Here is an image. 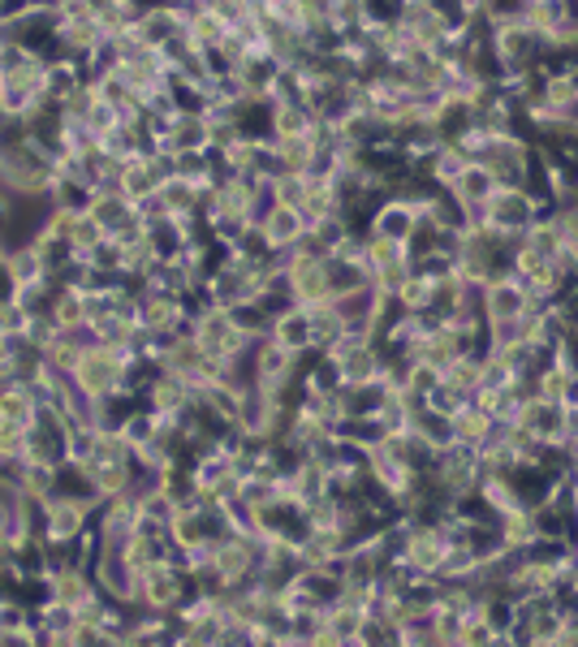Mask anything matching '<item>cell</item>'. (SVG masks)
Instances as JSON below:
<instances>
[{
  "label": "cell",
  "mask_w": 578,
  "mask_h": 647,
  "mask_svg": "<svg viewBox=\"0 0 578 647\" xmlns=\"http://www.w3.org/2000/svg\"><path fill=\"white\" fill-rule=\"evenodd\" d=\"M273 190H277V204L298 208L302 195H307V177H302V173H281V177H273Z\"/></svg>",
  "instance_id": "obj_37"
},
{
  "label": "cell",
  "mask_w": 578,
  "mask_h": 647,
  "mask_svg": "<svg viewBox=\"0 0 578 647\" xmlns=\"http://www.w3.org/2000/svg\"><path fill=\"white\" fill-rule=\"evenodd\" d=\"M367 233L393 238V242H411V233H415V208H411L406 199H397V195H384V199L371 208Z\"/></svg>",
  "instance_id": "obj_7"
},
{
  "label": "cell",
  "mask_w": 578,
  "mask_h": 647,
  "mask_svg": "<svg viewBox=\"0 0 578 647\" xmlns=\"http://www.w3.org/2000/svg\"><path fill=\"white\" fill-rule=\"evenodd\" d=\"M273 342H281L289 355H302V350H315V333H311V307H286L281 315H273V328H268Z\"/></svg>",
  "instance_id": "obj_12"
},
{
  "label": "cell",
  "mask_w": 578,
  "mask_h": 647,
  "mask_svg": "<svg viewBox=\"0 0 578 647\" xmlns=\"http://www.w3.org/2000/svg\"><path fill=\"white\" fill-rule=\"evenodd\" d=\"M91 199H95V190H91L82 177H53V204H57V208L82 216L91 208Z\"/></svg>",
  "instance_id": "obj_29"
},
{
  "label": "cell",
  "mask_w": 578,
  "mask_h": 647,
  "mask_svg": "<svg viewBox=\"0 0 578 647\" xmlns=\"http://www.w3.org/2000/svg\"><path fill=\"white\" fill-rule=\"evenodd\" d=\"M135 26H139V39H143L147 48H160V44L186 35V13L177 4H169V0H160V4L143 9V18Z\"/></svg>",
  "instance_id": "obj_9"
},
{
  "label": "cell",
  "mask_w": 578,
  "mask_h": 647,
  "mask_svg": "<svg viewBox=\"0 0 578 647\" xmlns=\"http://www.w3.org/2000/svg\"><path fill=\"white\" fill-rule=\"evenodd\" d=\"M432 289H436L432 277H424V273H415V268H411V273L402 277L397 293H393V302H397V311L419 315V311H428V307H432Z\"/></svg>",
  "instance_id": "obj_25"
},
{
  "label": "cell",
  "mask_w": 578,
  "mask_h": 647,
  "mask_svg": "<svg viewBox=\"0 0 578 647\" xmlns=\"http://www.w3.org/2000/svg\"><path fill=\"white\" fill-rule=\"evenodd\" d=\"M440 380H449L458 393H466V397H471V393L479 389V355H458V359L440 371Z\"/></svg>",
  "instance_id": "obj_31"
},
{
  "label": "cell",
  "mask_w": 578,
  "mask_h": 647,
  "mask_svg": "<svg viewBox=\"0 0 578 647\" xmlns=\"http://www.w3.org/2000/svg\"><path fill=\"white\" fill-rule=\"evenodd\" d=\"M566 13H570V0H527V9H522V22L540 35V44L544 39H553L562 26H566Z\"/></svg>",
  "instance_id": "obj_20"
},
{
  "label": "cell",
  "mask_w": 578,
  "mask_h": 647,
  "mask_svg": "<svg viewBox=\"0 0 578 647\" xmlns=\"http://www.w3.org/2000/svg\"><path fill=\"white\" fill-rule=\"evenodd\" d=\"M493 428H497V419H493L488 411L471 406V402L453 415V440H458V444H466V449H484V444L493 440Z\"/></svg>",
  "instance_id": "obj_19"
},
{
  "label": "cell",
  "mask_w": 578,
  "mask_h": 647,
  "mask_svg": "<svg viewBox=\"0 0 578 647\" xmlns=\"http://www.w3.org/2000/svg\"><path fill=\"white\" fill-rule=\"evenodd\" d=\"M462 169H466V155H462L453 143H440L432 155L419 164V173L432 182L436 190H453V182L462 177Z\"/></svg>",
  "instance_id": "obj_17"
},
{
  "label": "cell",
  "mask_w": 578,
  "mask_h": 647,
  "mask_svg": "<svg viewBox=\"0 0 578 647\" xmlns=\"http://www.w3.org/2000/svg\"><path fill=\"white\" fill-rule=\"evenodd\" d=\"M26 328H31V311L18 307L13 298H4L0 302V337H26Z\"/></svg>",
  "instance_id": "obj_35"
},
{
  "label": "cell",
  "mask_w": 578,
  "mask_h": 647,
  "mask_svg": "<svg viewBox=\"0 0 578 647\" xmlns=\"http://www.w3.org/2000/svg\"><path fill=\"white\" fill-rule=\"evenodd\" d=\"M190 337L212 355V359L229 362L233 355H242L246 346H251V337L238 328V320H233V307H204L195 320H190Z\"/></svg>",
  "instance_id": "obj_1"
},
{
  "label": "cell",
  "mask_w": 578,
  "mask_h": 647,
  "mask_svg": "<svg viewBox=\"0 0 578 647\" xmlns=\"http://www.w3.org/2000/svg\"><path fill=\"white\" fill-rule=\"evenodd\" d=\"M575 4H578V0H575Z\"/></svg>",
  "instance_id": "obj_41"
},
{
  "label": "cell",
  "mask_w": 578,
  "mask_h": 647,
  "mask_svg": "<svg viewBox=\"0 0 578 647\" xmlns=\"http://www.w3.org/2000/svg\"><path fill=\"white\" fill-rule=\"evenodd\" d=\"M4 362H9V337H0V371H4Z\"/></svg>",
  "instance_id": "obj_40"
},
{
  "label": "cell",
  "mask_w": 578,
  "mask_h": 647,
  "mask_svg": "<svg viewBox=\"0 0 578 647\" xmlns=\"http://www.w3.org/2000/svg\"><path fill=\"white\" fill-rule=\"evenodd\" d=\"M497 535H501V548H509V553H527L531 540H535V518H531V509H509V513H501Z\"/></svg>",
  "instance_id": "obj_23"
},
{
  "label": "cell",
  "mask_w": 578,
  "mask_h": 647,
  "mask_svg": "<svg viewBox=\"0 0 578 647\" xmlns=\"http://www.w3.org/2000/svg\"><path fill=\"white\" fill-rule=\"evenodd\" d=\"M518 428L544 444H562L566 440V406L562 402H548V397H527L522 402V415H518Z\"/></svg>",
  "instance_id": "obj_4"
},
{
  "label": "cell",
  "mask_w": 578,
  "mask_h": 647,
  "mask_svg": "<svg viewBox=\"0 0 578 647\" xmlns=\"http://www.w3.org/2000/svg\"><path fill=\"white\" fill-rule=\"evenodd\" d=\"M488 48L497 53L501 70H531L544 53H540V35L522 22V18H509V22H488Z\"/></svg>",
  "instance_id": "obj_2"
},
{
  "label": "cell",
  "mask_w": 578,
  "mask_h": 647,
  "mask_svg": "<svg viewBox=\"0 0 578 647\" xmlns=\"http://www.w3.org/2000/svg\"><path fill=\"white\" fill-rule=\"evenodd\" d=\"M553 220H557V229H562V238H566V246L578 255V199H570V204H557Z\"/></svg>",
  "instance_id": "obj_38"
},
{
  "label": "cell",
  "mask_w": 578,
  "mask_h": 647,
  "mask_svg": "<svg viewBox=\"0 0 578 647\" xmlns=\"http://www.w3.org/2000/svg\"><path fill=\"white\" fill-rule=\"evenodd\" d=\"M155 199L164 204V212L169 216H182V212H199L204 208V190L195 186V182H186V177H164L160 186H155Z\"/></svg>",
  "instance_id": "obj_21"
},
{
  "label": "cell",
  "mask_w": 578,
  "mask_h": 647,
  "mask_svg": "<svg viewBox=\"0 0 578 647\" xmlns=\"http://www.w3.org/2000/svg\"><path fill=\"white\" fill-rule=\"evenodd\" d=\"M95 531H100V544H126L135 531H139V501L135 493H117L95 509Z\"/></svg>",
  "instance_id": "obj_3"
},
{
  "label": "cell",
  "mask_w": 578,
  "mask_h": 647,
  "mask_svg": "<svg viewBox=\"0 0 578 647\" xmlns=\"http://www.w3.org/2000/svg\"><path fill=\"white\" fill-rule=\"evenodd\" d=\"M212 562L220 566V575L229 578V587L255 578V557H251V540H246V535L224 531L217 544H212Z\"/></svg>",
  "instance_id": "obj_11"
},
{
  "label": "cell",
  "mask_w": 578,
  "mask_h": 647,
  "mask_svg": "<svg viewBox=\"0 0 578 647\" xmlns=\"http://www.w3.org/2000/svg\"><path fill=\"white\" fill-rule=\"evenodd\" d=\"M155 173H151V164H147V155H130V160H122V195L130 199V204H143L147 195H155Z\"/></svg>",
  "instance_id": "obj_24"
},
{
  "label": "cell",
  "mask_w": 578,
  "mask_h": 647,
  "mask_svg": "<svg viewBox=\"0 0 578 647\" xmlns=\"http://www.w3.org/2000/svg\"><path fill=\"white\" fill-rule=\"evenodd\" d=\"M362 259H367L371 273H380V268H402V264H411V251H406V242H393V238H375V233H367V251H362Z\"/></svg>",
  "instance_id": "obj_26"
},
{
  "label": "cell",
  "mask_w": 578,
  "mask_h": 647,
  "mask_svg": "<svg viewBox=\"0 0 578 647\" xmlns=\"http://www.w3.org/2000/svg\"><path fill=\"white\" fill-rule=\"evenodd\" d=\"M362 609H355V604H333V609H324V644H342V647H350V644H359V635H362Z\"/></svg>",
  "instance_id": "obj_18"
},
{
  "label": "cell",
  "mask_w": 578,
  "mask_h": 647,
  "mask_svg": "<svg viewBox=\"0 0 578 647\" xmlns=\"http://www.w3.org/2000/svg\"><path fill=\"white\" fill-rule=\"evenodd\" d=\"M220 513H224V527L233 531V535H259L264 531V522H259V509L246 501L242 493L238 497H229V501H220Z\"/></svg>",
  "instance_id": "obj_27"
},
{
  "label": "cell",
  "mask_w": 578,
  "mask_h": 647,
  "mask_svg": "<svg viewBox=\"0 0 578 647\" xmlns=\"http://www.w3.org/2000/svg\"><path fill=\"white\" fill-rule=\"evenodd\" d=\"M195 397H199V393H195L177 371H164V367H160V376L147 384V393H143V402L155 415H182Z\"/></svg>",
  "instance_id": "obj_8"
},
{
  "label": "cell",
  "mask_w": 578,
  "mask_h": 647,
  "mask_svg": "<svg viewBox=\"0 0 578 647\" xmlns=\"http://www.w3.org/2000/svg\"><path fill=\"white\" fill-rule=\"evenodd\" d=\"M497 644H501V635L488 626V617L479 609H471L462 617V647H497Z\"/></svg>",
  "instance_id": "obj_33"
},
{
  "label": "cell",
  "mask_w": 578,
  "mask_h": 647,
  "mask_svg": "<svg viewBox=\"0 0 578 647\" xmlns=\"http://www.w3.org/2000/svg\"><path fill=\"white\" fill-rule=\"evenodd\" d=\"M82 126L95 135V139H104L108 130H117L122 122H117V108L113 104H104V100H95L91 108H86V117H82Z\"/></svg>",
  "instance_id": "obj_36"
},
{
  "label": "cell",
  "mask_w": 578,
  "mask_h": 647,
  "mask_svg": "<svg viewBox=\"0 0 578 647\" xmlns=\"http://www.w3.org/2000/svg\"><path fill=\"white\" fill-rule=\"evenodd\" d=\"M553 212H557V208H553ZM522 242H527L531 251L548 255V259H557V255L566 251V238H562V229H557V220H553V216H540V220L522 233Z\"/></svg>",
  "instance_id": "obj_28"
},
{
  "label": "cell",
  "mask_w": 578,
  "mask_h": 647,
  "mask_svg": "<svg viewBox=\"0 0 578 647\" xmlns=\"http://www.w3.org/2000/svg\"><path fill=\"white\" fill-rule=\"evenodd\" d=\"M4 273H9L13 286H22V281H57V277L48 273V259H44V251H39L35 242L13 246V251L4 255Z\"/></svg>",
  "instance_id": "obj_16"
},
{
  "label": "cell",
  "mask_w": 578,
  "mask_h": 647,
  "mask_svg": "<svg viewBox=\"0 0 578 647\" xmlns=\"http://www.w3.org/2000/svg\"><path fill=\"white\" fill-rule=\"evenodd\" d=\"M86 212L95 216V220H100V229H104V233H113V238H117V233H122V229L139 216L135 212V204H130L126 195H95Z\"/></svg>",
  "instance_id": "obj_22"
},
{
  "label": "cell",
  "mask_w": 578,
  "mask_h": 647,
  "mask_svg": "<svg viewBox=\"0 0 578 647\" xmlns=\"http://www.w3.org/2000/svg\"><path fill=\"white\" fill-rule=\"evenodd\" d=\"M497 190H501V186H497L493 169H484L479 160H466V169H462V177L453 182V190H449V195H453L462 208H484Z\"/></svg>",
  "instance_id": "obj_14"
},
{
  "label": "cell",
  "mask_w": 578,
  "mask_h": 647,
  "mask_svg": "<svg viewBox=\"0 0 578 647\" xmlns=\"http://www.w3.org/2000/svg\"><path fill=\"white\" fill-rule=\"evenodd\" d=\"M31 622L39 626V635H44V644H57V647H70L73 644V626H78V609L66 604V600H44V604H35L31 609Z\"/></svg>",
  "instance_id": "obj_10"
},
{
  "label": "cell",
  "mask_w": 578,
  "mask_h": 647,
  "mask_svg": "<svg viewBox=\"0 0 578 647\" xmlns=\"http://www.w3.org/2000/svg\"><path fill=\"white\" fill-rule=\"evenodd\" d=\"M186 31H190V39H195L199 48H212V44H220V39L229 35V26L220 22L212 9H195V13L186 18Z\"/></svg>",
  "instance_id": "obj_30"
},
{
  "label": "cell",
  "mask_w": 578,
  "mask_h": 647,
  "mask_svg": "<svg viewBox=\"0 0 578 647\" xmlns=\"http://www.w3.org/2000/svg\"><path fill=\"white\" fill-rule=\"evenodd\" d=\"M527 302H531V289L522 286V277H513V268L497 273L484 286V320H513L527 311Z\"/></svg>",
  "instance_id": "obj_5"
},
{
  "label": "cell",
  "mask_w": 578,
  "mask_h": 647,
  "mask_svg": "<svg viewBox=\"0 0 578 647\" xmlns=\"http://www.w3.org/2000/svg\"><path fill=\"white\" fill-rule=\"evenodd\" d=\"M415 431L432 444L436 453L440 449H449L453 444V419L449 415H436V411H424V415H415Z\"/></svg>",
  "instance_id": "obj_32"
},
{
  "label": "cell",
  "mask_w": 578,
  "mask_h": 647,
  "mask_svg": "<svg viewBox=\"0 0 578 647\" xmlns=\"http://www.w3.org/2000/svg\"><path fill=\"white\" fill-rule=\"evenodd\" d=\"M444 553H449V535H444L440 518H436V522H415V527H411L406 562H411L415 570H424V575H436V570H440V562H444Z\"/></svg>",
  "instance_id": "obj_6"
},
{
  "label": "cell",
  "mask_w": 578,
  "mask_h": 647,
  "mask_svg": "<svg viewBox=\"0 0 578 647\" xmlns=\"http://www.w3.org/2000/svg\"><path fill=\"white\" fill-rule=\"evenodd\" d=\"M259 233L268 242V251H286V246H298L307 238V216L289 204H277L273 212L259 220Z\"/></svg>",
  "instance_id": "obj_13"
},
{
  "label": "cell",
  "mask_w": 578,
  "mask_h": 647,
  "mask_svg": "<svg viewBox=\"0 0 578 647\" xmlns=\"http://www.w3.org/2000/svg\"><path fill=\"white\" fill-rule=\"evenodd\" d=\"M466 402H471V397H466V393H458L449 380H440V384L428 389V411H436V415H449V419H453Z\"/></svg>",
  "instance_id": "obj_34"
},
{
  "label": "cell",
  "mask_w": 578,
  "mask_h": 647,
  "mask_svg": "<svg viewBox=\"0 0 578 647\" xmlns=\"http://www.w3.org/2000/svg\"><path fill=\"white\" fill-rule=\"evenodd\" d=\"M315 126H320V117H315L302 100L273 104V139H311Z\"/></svg>",
  "instance_id": "obj_15"
},
{
  "label": "cell",
  "mask_w": 578,
  "mask_h": 647,
  "mask_svg": "<svg viewBox=\"0 0 578 647\" xmlns=\"http://www.w3.org/2000/svg\"><path fill=\"white\" fill-rule=\"evenodd\" d=\"M562 126H566L570 135H578V91L562 104Z\"/></svg>",
  "instance_id": "obj_39"
}]
</instances>
